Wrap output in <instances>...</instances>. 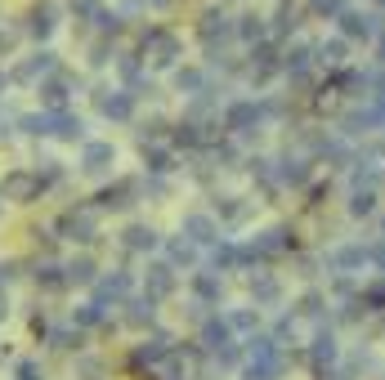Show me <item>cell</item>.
<instances>
[{"label": "cell", "mask_w": 385, "mask_h": 380, "mask_svg": "<svg viewBox=\"0 0 385 380\" xmlns=\"http://www.w3.org/2000/svg\"><path fill=\"white\" fill-rule=\"evenodd\" d=\"M18 380H40V367L36 363H18Z\"/></svg>", "instance_id": "6da1fadb"}, {"label": "cell", "mask_w": 385, "mask_h": 380, "mask_svg": "<svg viewBox=\"0 0 385 380\" xmlns=\"http://www.w3.org/2000/svg\"><path fill=\"white\" fill-rule=\"evenodd\" d=\"M0 313H5V300H0Z\"/></svg>", "instance_id": "7a4b0ae2"}]
</instances>
